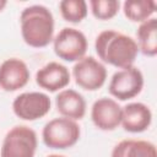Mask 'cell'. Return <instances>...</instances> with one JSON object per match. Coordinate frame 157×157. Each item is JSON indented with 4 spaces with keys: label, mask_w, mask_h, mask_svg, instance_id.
<instances>
[{
    "label": "cell",
    "mask_w": 157,
    "mask_h": 157,
    "mask_svg": "<svg viewBox=\"0 0 157 157\" xmlns=\"http://www.w3.org/2000/svg\"><path fill=\"white\" fill-rule=\"evenodd\" d=\"M94 49L98 58L118 69H126L134 65L139 47L136 40L114 29L102 31L94 40Z\"/></svg>",
    "instance_id": "1"
},
{
    "label": "cell",
    "mask_w": 157,
    "mask_h": 157,
    "mask_svg": "<svg viewBox=\"0 0 157 157\" xmlns=\"http://www.w3.org/2000/svg\"><path fill=\"white\" fill-rule=\"evenodd\" d=\"M21 36L32 48H44L54 39V16L44 5H31L20 15Z\"/></svg>",
    "instance_id": "2"
},
{
    "label": "cell",
    "mask_w": 157,
    "mask_h": 157,
    "mask_svg": "<svg viewBox=\"0 0 157 157\" xmlns=\"http://www.w3.org/2000/svg\"><path fill=\"white\" fill-rule=\"evenodd\" d=\"M80 136L81 128L76 120L64 117L49 120L42 130L43 142L49 148L55 150H65L72 147L77 144Z\"/></svg>",
    "instance_id": "3"
},
{
    "label": "cell",
    "mask_w": 157,
    "mask_h": 157,
    "mask_svg": "<svg viewBox=\"0 0 157 157\" xmlns=\"http://www.w3.org/2000/svg\"><path fill=\"white\" fill-rule=\"evenodd\" d=\"M37 146L36 131L27 125H16L6 132L0 157H34Z\"/></svg>",
    "instance_id": "4"
},
{
    "label": "cell",
    "mask_w": 157,
    "mask_h": 157,
    "mask_svg": "<svg viewBox=\"0 0 157 157\" xmlns=\"http://www.w3.org/2000/svg\"><path fill=\"white\" fill-rule=\"evenodd\" d=\"M88 42L83 32L74 27H64L53 39L56 56L65 61H78L86 56Z\"/></svg>",
    "instance_id": "5"
},
{
    "label": "cell",
    "mask_w": 157,
    "mask_h": 157,
    "mask_svg": "<svg viewBox=\"0 0 157 157\" xmlns=\"http://www.w3.org/2000/svg\"><path fill=\"white\" fill-rule=\"evenodd\" d=\"M142 88L144 75L141 70L134 65L114 72L108 85L109 93L118 101L131 99L140 94Z\"/></svg>",
    "instance_id": "6"
},
{
    "label": "cell",
    "mask_w": 157,
    "mask_h": 157,
    "mask_svg": "<svg viewBox=\"0 0 157 157\" xmlns=\"http://www.w3.org/2000/svg\"><path fill=\"white\" fill-rule=\"evenodd\" d=\"M50 107L52 101L49 96L37 91L23 92L12 102V110L15 115L27 121H34L45 117L50 112Z\"/></svg>",
    "instance_id": "7"
},
{
    "label": "cell",
    "mask_w": 157,
    "mask_h": 157,
    "mask_svg": "<svg viewBox=\"0 0 157 157\" xmlns=\"http://www.w3.org/2000/svg\"><path fill=\"white\" fill-rule=\"evenodd\" d=\"M72 76L78 87L86 91L99 90L107 80V69L93 56H83L75 63Z\"/></svg>",
    "instance_id": "8"
},
{
    "label": "cell",
    "mask_w": 157,
    "mask_h": 157,
    "mask_svg": "<svg viewBox=\"0 0 157 157\" xmlns=\"http://www.w3.org/2000/svg\"><path fill=\"white\" fill-rule=\"evenodd\" d=\"M121 108L118 101L102 97L94 101L91 108V119L94 126L103 131L115 130L121 121Z\"/></svg>",
    "instance_id": "9"
},
{
    "label": "cell",
    "mask_w": 157,
    "mask_h": 157,
    "mask_svg": "<svg viewBox=\"0 0 157 157\" xmlns=\"http://www.w3.org/2000/svg\"><path fill=\"white\" fill-rule=\"evenodd\" d=\"M29 69L18 58H10L0 65V88L6 92H15L23 88L29 81Z\"/></svg>",
    "instance_id": "10"
},
{
    "label": "cell",
    "mask_w": 157,
    "mask_h": 157,
    "mask_svg": "<svg viewBox=\"0 0 157 157\" xmlns=\"http://www.w3.org/2000/svg\"><path fill=\"white\" fill-rule=\"evenodd\" d=\"M71 81V74L69 69L58 61H49L36 72L37 85L48 91L58 92L64 90Z\"/></svg>",
    "instance_id": "11"
},
{
    "label": "cell",
    "mask_w": 157,
    "mask_h": 157,
    "mask_svg": "<svg viewBox=\"0 0 157 157\" xmlns=\"http://www.w3.org/2000/svg\"><path fill=\"white\" fill-rule=\"evenodd\" d=\"M152 123V112L141 102H131L121 108L120 125L128 132L137 134L147 130Z\"/></svg>",
    "instance_id": "12"
},
{
    "label": "cell",
    "mask_w": 157,
    "mask_h": 157,
    "mask_svg": "<svg viewBox=\"0 0 157 157\" xmlns=\"http://www.w3.org/2000/svg\"><path fill=\"white\" fill-rule=\"evenodd\" d=\"M55 105L61 117L72 120H81L85 117L87 108L85 97L72 88L59 91L55 97Z\"/></svg>",
    "instance_id": "13"
},
{
    "label": "cell",
    "mask_w": 157,
    "mask_h": 157,
    "mask_svg": "<svg viewBox=\"0 0 157 157\" xmlns=\"http://www.w3.org/2000/svg\"><path fill=\"white\" fill-rule=\"evenodd\" d=\"M110 157H157V150L151 141L125 139L113 147Z\"/></svg>",
    "instance_id": "14"
},
{
    "label": "cell",
    "mask_w": 157,
    "mask_h": 157,
    "mask_svg": "<svg viewBox=\"0 0 157 157\" xmlns=\"http://www.w3.org/2000/svg\"><path fill=\"white\" fill-rule=\"evenodd\" d=\"M136 43L139 52L147 56L157 54V18L151 17L140 23L136 31Z\"/></svg>",
    "instance_id": "15"
},
{
    "label": "cell",
    "mask_w": 157,
    "mask_h": 157,
    "mask_svg": "<svg viewBox=\"0 0 157 157\" xmlns=\"http://www.w3.org/2000/svg\"><path fill=\"white\" fill-rule=\"evenodd\" d=\"M124 16L131 22H144L156 12L155 0H126L123 2Z\"/></svg>",
    "instance_id": "16"
},
{
    "label": "cell",
    "mask_w": 157,
    "mask_h": 157,
    "mask_svg": "<svg viewBox=\"0 0 157 157\" xmlns=\"http://www.w3.org/2000/svg\"><path fill=\"white\" fill-rule=\"evenodd\" d=\"M59 10L63 18L71 23H80L86 18L88 12L85 0H61L59 2Z\"/></svg>",
    "instance_id": "17"
},
{
    "label": "cell",
    "mask_w": 157,
    "mask_h": 157,
    "mask_svg": "<svg viewBox=\"0 0 157 157\" xmlns=\"http://www.w3.org/2000/svg\"><path fill=\"white\" fill-rule=\"evenodd\" d=\"M88 5L92 15L101 21L113 18L120 9L119 0H90Z\"/></svg>",
    "instance_id": "18"
},
{
    "label": "cell",
    "mask_w": 157,
    "mask_h": 157,
    "mask_svg": "<svg viewBox=\"0 0 157 157\" xmlns=\"http://www.w3.org/2000/svg\"><path fill=\"white\" fill-rule=\"evenodd\" d=\"M6 5H7V1L6 0H0V12L6 7Z\"/></svg>",
    "instance_id": "19"
},
{
    "label": "cell",
    "mask_w": 157,
    "mask_h": 157,
    "mask_svg": "<svg viewBox=\"0 0 157 157\" xmlns=\"http://www.w3.org/2000/svg\"><path fill=\"white\" fill-rule=\"evenodd\" d=\"M47 157H65V156H63V155H56V153H53V155H49V156H47Z\"/></svg>",
    "instance_id": "20"
}]
</instances>
